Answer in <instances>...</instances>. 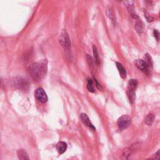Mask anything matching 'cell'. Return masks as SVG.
Returning a JSON list of instances; mask_svg holds the SVG:
<instances>
[{"instance_id":"cell-1","label":"cell","mask_w":160,"mask_h":160,"mask_svg":"<svg viewBox=\"0 0 160 160\" xmlns=\"http://www.w3.org/2000/svg\"><path fill=\"white\" fill-rule=\"evenodd\" d=\"M47 69V62L46 60H41L31 64L29 67L28 71L33 79L39 80L45 76Z\"/></svg>"},{"instance_id":"cell-2","label":"cell","mask_w":160,"mask_h":160,"mask_svg":"<svg viewBox=\"0 0 160 160\" xmlns=\"http://www.w3.org/2000/svg\"><path fill=\"white\" fill-rule=\"evenodd\" d=\"M59 41L62 46L66 51H69L71 49V41L69 35L66 30H63L59 38Z\"/></svg>"},{"instance_id":"cell-3","label":"cell","mask_w":160,"mask_h":160,"mask_svg":"<svg viewBox=\"0 0 160 160\" xmlns=\"http://www.w3.org/2000/svg\"><path fill=\"white\" fill-rule=\"evenodd\" d=\"M13 85L20 89L26 90L30 88V83L28 80L21 77H18L13 80Z\"/></svg>"},{"instance_id":"cell-4","label":"cell","mask_w":160,"mask_h":160,"mask_svg":"<svg viewBox=\"0 0 160 160\" xmlns=\"http://www.w3.org/2000/svg\"><path fill=\"white\" fill-rule=\"evenodd\" d=\"M131 118L129 116L123 115L118 119L117 125L120 130H123L128 128L131 125Z\"/></svg>"},{"instance_id":"cell-5","label":"cell","mask_w":160,"mask_h":160,"mask_svg":"<svg viewBox=\"0 0 160 160\" xmlns=\"http://www.w3.org/2000/svg\"><path fill=\"white\" fill-rule=\"evenodd\" d=\"M136 66L142 71L143 73H144L147 75H149L151 72L152 68H150L148 64L145 62V61L143 60H137L135 62Z\"/></svg>"},{"instance_id":"cell-6","label":"cell","mask_w":160,"mask_h":160,"mask_svg":"<svg viewBox=\"0 0 160 160\" xmlns=\"http://www.w3.org/2000/svg\"><path fill=\"white\" fill-rule=\"evenodd\" d=\"M125 5L128 9L130 15L135 20H139L138 16L136 15L134 8V0H125Z\"/></svg>"},{"instance_id":"cell-7","label":"cell","mask_w":160,"mask_h":160,"mask_svg":"<svg viewBox=\"0 0 160 160\" xmlns=\"http://www.w3.org/2000/svg\"><path fill=\"white\" fill-rule=\"evenodd\" d=\"M36 98L41 103H46L48 101V96L42 88H38L35 91Z\"/></svg>"},{"instance_id":"cell-8","label":"cell","mask_w":160,"mask_h":160,"mask_svg":"<svg viewBox=\"0 0 160 160\" xmlns=\"http://www.w3.org/2000/svg\"><path fill=\"white\" fill-rule=\"evenodd\" d=\"M81 119L82 122L83 123L84 125H85L86 126H88V128H89L90 129H91L93 131L96 130V128L94 126V125L91 123V122L90 121L88 115L85 113H81Z\"/></svg>"},{"instance_id":"cell-9","label":"cell","mask_w":160,"mask_h":160,"mask_svg":"<svg viewBox=\"0 0 160 160\" xmlns=\"http://www.w3.org/2000/svg\"><path fill=\"white\" fill-rule=\"evenodd\" d=\"M135 89H136L128 87L127 95H128V98H129L130 102L131 104H133L134 102H135V98H136Z\"/></svg>"},{"instance_id":"cell-10","label":"cell","mask_w":160,"mask_h":160,"mask_svg":"<svg viewBox=\"0 0 160 160\" xmlns=\"http://www.w3.org/2000/svg\"><path fill=\"white\" fill-rule=\"evenodd\" d=\"M116 65L117 67V69L119 71V73L120 75V76L124 79L126 78V71L125 68H124V66H123V65L119 62H116Z\"/></svg>"},{"instance_id":"cell-11","label":"cell","mask_w":160,"mask_h":160,"mask_svg":"<svg viewBox=\"0 0 160 160\" xmlns=\"http://www.w3.org/2000/svg\"><path fill=\"white\" fill-rule=\"evenodd\" d=\"M57 149L60 154H63L67 149V144L64 141H60L57 144Z\"/></svg>"},{"instance_id":"cell-12","label":"cell","mask_w":160,"mask_h":160,"mask_svg":"<svg viewBox=\"0 0 160 160\" xmlns=\"http://www.w3.org/2000/svg\"><path fill=\"white\" fill-rule=\"evenodd\" d=\"M135 29L136 32L139 34H141L143 32V30H144V26H143V22L141 21V20H138L136 24H135Z\"/></svg>"},{"instance_id":"cell-13","label":"cell","mask_w":160,"mask_h":160,"mask_svg":"<svg viewBox=\"0 0 160 160\" xmlns=\"http://www.w3.org/2000/svg\"><path fill=\"white\" fill-rule=\"evenodd\" d=\"M93 57H94V61L95 62V63L97 65H99V53L97 49V48L95 45L93 46Z\"/></svg>"},{"instance_id":"cell-14","label":"cell","mask_w":160,"mask_h":160,"mask_svg":"<svg viewBox=\"0 0 160 160\" xmlns=\"http://www.w3.org/2000/svg\"><path fill=\"white\" fill-rule=\"evenodd\" d=\"M18 156L20 159H29L30 158L27 152L23 149H20L18 151Z\"/></svg>"},{"instance_id":"cell-15","label":"cell","mask_w":160,"mask_h":160,"mask_svg":"<svg viewBox=\"0 0 160 160\" xmlns=\"http://www.w3.org/2000/svg\"><path fill=\"white\" fill-rule=\"evenodd\" d=\"M154 118H155V117L153 114H149L146 116V117L144 119V122L145 123L148 125V126H151L152 124L154 122Z\"/></svg>"},{"instance_id":"cell-16","label":"cell","mask_w":160,"mask_h":160,"mask_svg":"<svg viewBox=\"0 0 160 160\" xmlns=\"http://www.w3.org/2000/svg\"><path fill=\"white\" fill-rule=\"evenodd\" d=\"M131 149L130 148H126L123 150L122 152V156L121 158L123 159H128L131 154Z\"/></svg>"},{"instance_id":"cell-17","label":"cell","mask_w":160,"mask_h":160,"mask_svg":"<svg viewBox=\"0 0 160 160\" xmlns=\"http://www.w3.org/2000/svg\"><path fill=\"white\" fill-rule=\"evenodd\" d=\"M144 60L145 61V62L148 64V65L150 67V68H153V62L151 60V57L148 55V54H146L144 57Z\"/></svg>"},{"instance_id":"cell-18","label":"cell","mask_w":160,"mask_h":160,"mask_svg":"<svg viewBox=\"0 0 160 160\" xmlns=\"http://www.w3.org/2000/svg\"><path fill=\"white\" fill-rule=\"evenodd\" d=\"M87 89L89 92H91V93L95 92L94 88L93 85V80H91V79L88 80V83H87Z\"/></svg>"},{"instance_id":"cell-19","label":"cell","mask_w":160,"mask_h":160,"mask_svg":"<svg viewBox=\"0 0 160 160\" xmlns=\"http://www.w3.org/2000/svg\"><path fill=\"white\" fill-rule=\"evenodd\" d=\"M86 60H87V62H88L89 68L91 69H93L94 67V61L93 60V58L89 55H86Z\"/></svg>"},{"instance_id":"cell-20","label":"cell","mask_w":160,"mask_h":160,"mask_svg":"<svg viewBox=\"0 0 160 160\" xmlns=\"http://www.w3.org/2000/svg\"><path fill=\"white\" fill-rule=\"evenodd\" d=\"M138 86V81L136 80H130L128 82V87L136 89Z\"/></svg>"},{"instance_id":"cell-21","label":"cell","mask_w":160,"mask_h":160,"mask_svg":"<svg viewBox=\"0 0 160 160\" xmlns=\"http://www.w3.org/2000/svg\"><path fill=\"white\" fill-rule=\"evenodd\" d=\"M144 17L146 20V21L148 22H153L154 21V18L153 17H152L148 11H146V10H144Z\"/></svg>"},{"instance_id":"cell-22","label":"cell","mask_w":160,"mask_h":160,"mask_svg":"<svg viewBox=\"0 0 160 160\" xmlns=\"http://www.w3.org/2000/svg\"><path fill=\"white\" fill-rule=\"evenodd\" d=\"M106 14H107V16L109 17L110 19H111L112 22H115V16L114 14L113 13V11L111 10H108L107 11H106Z\"/></svg>"},{"instance_id":"cell-23","label":"cell","mask_w":160,"mask_h":160,"mask_svg":"<svg viewBox=\"0 0 160 160\" xmlns=\"http://www.w3.org/2000/svg\"><path fill=\"white\" fill-rule=\"evenodd\" d=\"M150 159H160V149H159L155 154L150 157Z\"/></svg>"},{"instance_id":"cell-24","label":"cell","mask_w":160,"mask_h":160,"mask_svg":"<svg viewBox=\"0 0 160 160\" xmlns=\"http://www.w3.org/2000/svg\"><path fill=\"white\" fill-rule=\"evenodd\" d=\"M94 82H95V85H96V88L99 89V90H101V91H103V87L101 86V85L98 83V80L96 79V78H94Z\"/></svg>"},{"instance_id":"cell-25","label":"cell","mask_w":160,"mask_h":160,"mask_svg":"<svg viewBox=\"0 0 160 160\" xmlns=\"http://www.w3.org/2000/svg\"><path fill=\"white\" fill-rule=\"evenodd\" d=\"M153 34H154V38H156V39L157 41L159 40V34L158 33V31L156 30H154L153 31Z\"/></svg>"},{"instance_id":"cell-26","label":"cell","mask_w":160,"mask_h":160,"mask_svg":"<svg viewBox=\"0 0 160 160\" xmlns=\"http://www.w3.org/2000/svg\"><path fill=\"white\" fill-rule=\"evenodd\" d=\"M145 1H146V3L149 5H151L153 3V0H145Z\"/></svg>"},{"instance_id":"cell-27","label":"cell","mask_w":160,"mask_h":160,"mask_svg":"<svg viewBox=\"0 0 160 160\" xmlns=\"http://www.w3.org/2000/svg\"><path fill=\"white\" fill-rule=\"evenodd\" d=\"M118 1H119V2H121V1H123V0H118Z\"/></svg>"},{"instance_id":"cell-28","label":"cell","mask_w":160,"mask_h":160,"mask_svg":"<svg viewBox=\"0 0 160 160\" xmlns=\"http://www.w3.org/2000/svg\"><path fill=\"white\" fill-rule=\"evenodd\" d=\"M159 16H160V13H159Z\"/></svg>"}]
</instances>
